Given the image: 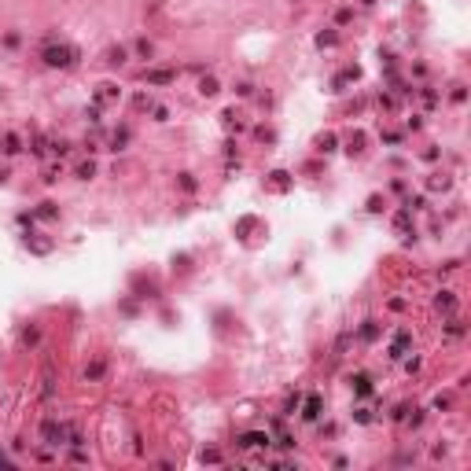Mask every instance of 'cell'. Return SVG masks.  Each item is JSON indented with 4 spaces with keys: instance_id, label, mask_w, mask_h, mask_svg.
I'll return each mask as SVG.
<instances>
[{
    "instance_id": "cell-11",
    "label": "cell",
    "mask_w": 471,
    "mask_h": 471,
    "mask_svg": "<svg viewBox=\"0 0 471 471\" xmlns=\"http://www.w3.org/2000/svg\"><path fill=\"white\" fill-rule=\"evenodd\" d=\"M4 151L15 155V151H19V140H15V136H4Z\"/></svg>"
},
{
    "instance_id": "cell-2",
    "label": "cell",
    "mask_w": 471,
    "mask_h": 471,
    "mask_svg": "<svg viewBox=\"0 0 471 471\" xmlns=\"http://www.w3.org/2000/svg\"><path fill=\"white\" fill-rule=\"evenodd\" d=\"M240 446L243 449H261V446H269V438H265V434H243Z\"/></svg>"
},
{
    "instance_id": "cell-5",
    "label": "cell",
    "mask_w": 471,
    "mask_h": 471,
    "mask_svg": "<svg viewBox=\"0 0 471 471\" xmlns=\"http://www.w3.org/2000/svg\"><path fill=\"white\" fill-rule=\"evenodd\" d=\"M107 63H111V67H122V63H125V48H111V52H107Z\"/></svg>"
},
{
    "instance_id": "cell-12",
    "label": "cell",
    "mask_w": 471,
    "mask_h": 471,
    "mask_svg": "<svg viewBox=\"0 0 471 471\" xmlns=\"http://www.w3.org/2000/svg\"><path fill=\"white\" fill-rule=\"evenodd\" d=\"M361 339H375V324H372V320H368L365 328H361Z\"/></svg>"
},
{
    "instance_id": "cell-9",
    "label": "cell",
    "mask_w": 471,
    "mask_h": 471,
    "mask_svg": "<svg viewBox=\"0 0 471 471\" xmlns=\"http://www.w3.org/2000/svg\"><path fill=\"white\" fill-rule=\"evenodd\" d=\"M438 309H453V295H449V291L438 295Z\"/></svg>"
},
{
    "instance_id": "cell-3",
    "label": "cell",
    "mask_w": 471,
    "mask_h": 471,
    "mask_svg": "<svg viewBox=\"0 0 471 471\" xmlns=\"http://www.w3.org/2000/svg\"><path fill=\"white\" fill-rule=\"evenodd\" d=\"M302 416H306V420H317V416H320V398H317V394L306 401V413H302Z\"/></svg>"
},
{
    "instance_id": "cell-7",
    "label": "cell",
    "mask_w": 471,
    "mask_h": 471,
    "mask_svg": "<svg viewBox=\"0 0 471 471\" xmlns=\"http://www.w3.org/2000/svg\"><path fill=\"white\" fill-rule=\"evenodd\" d=\"M354 387L361 390V394H368V390H372V383H368V375H354Z\"/></svg>"
},
{
    "instance_id": "cell-1",
    "label": "cell",
    "mask_w": 471,
    "mask_h": 471,
    "mask_svg": "<svg viewBox=\"0 0 471 471\" xmlns=\"http://www.w3.org/2000/svg\"><path fill=\"white\" fill-rule=\"evenodd\" d=\"M44 63L67 70V67L77 63V48H74V44H48V48H44Z\"/></svg>"
},
{
    "instance_id": "cell-4",
    "label": "cell",
    "mask_w": 471,
    "mask_h": 471,
    "mask_svg": "<svg viewBox=\"0 0 471 471\" xmlns=\"http://www.w3.org/2000/svg\"><path fill=\"white\" fill-rule=\"evenodd\" d=\"M148 81H151V85H166V81H173V74H169V70H151Z\"/></svg>"
},
{
    "instance_id": "cell-8",
    "label": "cell",
    "mask_w": 471,
    "mask_h": 471,
    "mask_svg": "<svg viewBox=\"0 0 471 471\" xmlns=\"http://www.w3.org/2000/svg\"><path fill=\"white\" fill-rule=\"evenodd\" d=\"M92 173H96V166H92V162H85V166H77V177H81V181H89Z\"/></svg>"
},
{
    "instance_id": "cell-10",
    "label": "cell",
    "mask_w": 471,
    "mask_h": 471,
    "mask_svg": "<svg viewBox=\"0 0 471 471\" xmlns=\"http://www.w3.org/2000/svg\"><path fill=\"white\" fill-rule=\"evenodd\" d=\"M22 342H26V346H34V342H37V328H26V332H22Z\"/></svg>"
},
{
    "instance_id": "cell-13",
    "label": "cell",
    "mask_w": 471,
    "mask_h": 471,
    "mask_svg": "<svg viewBox=\"0 0 471 471\" xmlns=\"http://www.w3.org/2000/svg\"><path fill=\"white\" fill-rule=\"evenodd\" d=\"M317 44H320V48H324V44H335V34H320V37H317Z\"/></svg>"
},
{
    "instance_id": "cell-6",
    "label": "cell",
    "mask_w": 471,
    "mask_h": 471,
    "mask_svg": "<svg viewBox=\"0 0 471 471\" xmlns=\"http://www.w3.org/2000/svg\"><path fill=\"white\" fill-rule=\"evenodd\" d=\"M100 375H103V361H92L85 368V379H100Z\"/></svg>"
}]
</instances>
